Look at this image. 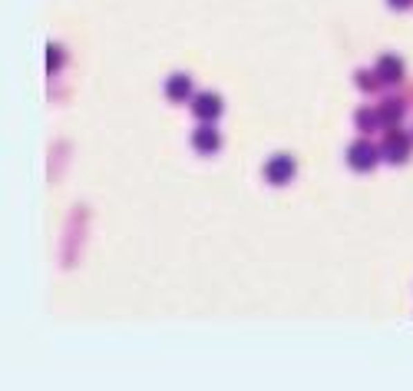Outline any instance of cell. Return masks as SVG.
Returning a JSON list of instances; mask_svg holds the SVG:
<instances>
[{
    "label": "cell",
    "instance_id": "obj_1",
    "mask_svg": "<svg viewBox=\"0 0 413 391\" xmlns=\"http://www.w3.org/2000/svg\"><path fill=\"white\" fill-rule=\"evenodd\" d=\"M410 153H413V143H410V136L407 133H400L397 126L394 130H387L384 136V143H380V156H384L387 163H407L410 159Z\"/></svg>",
    "mask_w": 413,
    "mask_h": 391
},
{
    "label": "cell",
    "instance_id": "obj_2",
    "mask_svg": "<svg viewBox=\"0 0 413 391\" xmlns=\"http://www.w3.org/2000/svg\"><path fill=\"white\" fill-rule=\"evenodd\" d=\"M377 159H380V150L374 143H367V139H357V143H351V150H347V163H351L354 173H370L377 166Z\"/></svg>",
    "mask_w": 413,
    "mask_h": 391
},
{
    "label": "cell",
    "instance_id": "obj_3",
    "mask_svg": "<svg viewBox=\"0 0 413 391\" xmlns=\"http://www.w3.org/2000/svg\"><path fill=\"white\" fill-rule=\"evenodd\" d=\"M265 180L271 182V186H284V182H291L295 180V159L284 156V153L271 156V159L265 163Z\"/></svg>",
    "mask_w": 413,
    "mask_h": 391
},
{
    "label": "cell",
    "instance_id": "obj_4",
    "mask_svg": "<svg viewBox=\"0 0 413 391\" xmlns=\"http://www.w3.org/2000/svg\"><path fill=\"white\" fill-rule=\"evenodd\" d=\"M221 110H225V103H221L219 93H199L192 103V113L199 116V123H215L221 116Z\"/></svg>",
    "mask_w": 413,
    "mask_h": 391
},
{
    "label": "cell",
    "instance_id": "obj_5",
    "mask_svg": "<svg viewBox=\"0 0 413 391\" xmlns=\"http://www.w3.org/2000/svg\"><path fill=\"white\" fill-rule=\"evenodd\" d=\"M165 96L172 100V103H185L189 96H192V76L189 73H172L165 80Z\"/></svg>",
    "mask_w": 413,
    "mask_h": 391
},
{
    "label": "cell",
    "instance_id": "obj_6",
    "mask_svg": "<svg viewBox=\"0 0 413 391\" xmlns=\"http://www.w3.org/2000/svg\"><path fill=\"white\" fill-rule=\"evenodd\" d=\"M192 146L199 153H219V146H221V136H219V130L212 126V123H202L199 130L192 133Z\"/></svg>",
    "mask_w": 413,
    "mask_h": 391
},
{
    "label": "cell",
    "instance_id": "obj_7",
    "mask_svg": "<svg viewBox=\"0 0 413 391\" xmlns=\"http://www.w3.org/2000/svg\"><path fill=\"white\" fill-rule=\"evenodd\" d=\"M377 76H380L384 83H400V80H403V60L394 57V53L380 57V60H377Z\"/></svg>",
    "mask_w": 413,
    "mask_h": 391
},
{
    "label": "cell",
    "instance_id": "obj_8",
    "mask_svg": "<svg viewBox=\"0 0 413 391\" xmlns=\"http://www.w3.org/2000/svg\"><path fill=\"white\" fill-rule=\"evenodd\" d=\"M377 113H380V123H384L387 130H394V126L403 120V103H400V100H387Z\"/></svg>",
    "mask_w": 413,
    "mask_h": 391
},
{
    "label": "cell",
    "instance_id": "obj_9",
    "mask_svg": "<svg viewBox=\"0 0 413 391\" xmlns=\"http://www.w3.org/2000/svg\"><path fill=\"white\" fill-rule=\"evenodd\" d=\"M357 126H360L364 133H367V130H377V126H380V113H377V110H360V113H357Z\"/></svg>",
    "mask_w": 413,
    "mask_h": 391
},
{
    "label": "cell",
    "instance_id": "obj_10",
    "mask_svg": "<svg viewBox=\"0 0 413 391\" xmlns=\"http://www.w3.org/2000/svg\"><path fill=\"white\" fill-rule=\"evenodd\" d=\"M46 70H50V73H53V70H59V67H63V50H59V46H53L50 44V50H46Z\"/></svg>",
    "mask_w": 413,
    "mask_h": 391
},
{
    "label": "cell",
    "instance_id": "obj_11",
    "mask_svg": "<svg viewBox=\"0 0 413 391\" xmlns=\"http://www.w3.org/2000/svg\"><path fill=\"white\" fill-rule=\"evenodd\" d=\"M390 7H397V10H407V7H413V0H387Z\"/></svg>",
    "mask_w": 413,
    "mask_h": 391
}]
</instances>
